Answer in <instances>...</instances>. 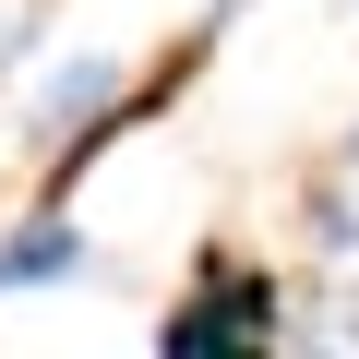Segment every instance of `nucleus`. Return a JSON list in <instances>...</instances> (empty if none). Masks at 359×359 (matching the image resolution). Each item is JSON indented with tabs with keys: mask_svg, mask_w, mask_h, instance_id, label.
Returning a JSON list of instances; mask_svg holds the SVG:
<instances>
[{
	"mask_svg": "<svg viewBox=\"0 0 359 359\" xmlns=\"http://www.w3.org/2000/svg\"><path fill=\"white\" fill-rule=\"evenodd\" d=\"M60 276H84V228H72V216L0 228V287H60Z\"/></svg>",
	"mask_w": 359,
	"mask_h": 359,
	"instance_id": "7ed1b4c3",
	"label": "nucleus"
},
{
	"mask_svg": "<svg viewBox=\"0 0 359 359\" xmlns=\"http://www.w3.org/2000/svg\"><path fill=\"white\" fill-rule=\"evenodd\" d=\"M120 84H132V72H120V60H108V48H84V60H60V72H48V84H36V108H25V132H36V144H48V156H60V144H72V156H84V144H96V132H108V120H96V108H108V96H120Z\"/></svg>",
	"mask_w": 359,
	"mask_h": 359,
	"instance_id": "f03ea898",
	"label": "nucleus"
},
{
	"mask_svg": "<svg viewBox=\"0 0 359 359\" xmlns=\"http://www.w3.org/2000/svg\"><path fill=\"white\" fill-rule=\"evenodd\" d=\"M311 228H323V240H335V252H347V240H359V144H347V156H335V180H323V204H311Z\"/></svg>",
	"mask_w": 359,
	"mask_h": 359,
	"instance_id": "20e7f679",
	"label": "nucleus"
},
{
	"mask_svg": "<svg viewBox=\"0 0 359 359\" xmlns=\"http://www.w3.org/2000/svg\"><path fill=\"white\" fill-rule=\"evenodd\" d=\"M276 335H287V323H276V276H228V264H204L192 311L156 323V359H240V347H276Z\"/></svg>",
	"mask_w": 359,
	"mask_h": 359,
	"instance_id": "f257e3e1",
	"label": "nucleus"
}]
</instances>
